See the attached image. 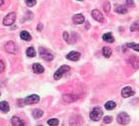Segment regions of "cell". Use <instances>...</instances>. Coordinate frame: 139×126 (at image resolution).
Masks as SVG:
<instances>
[{"instance_id":"15","label":"cell","mask_w":139,"mask_h":126,"mask_svg":"<svg viewBox=\"0 0 139 126\" xmlns=\"http://www.w3.org/2000/svg\"><path fill=\"white\" fill-rule=\"evenodd\" d=\"M32 68H33L34 72H36V74H42V72H44V68L41 66L40 64H34Z\"/></svg>"},{"instance_id":"2","label":"cell","mask_w":139,"mask_h":126,"mask_svg":"<svg viewBox=\"0 0 139 126\" xmlns=\"http://www.w3.org/2000/svg\"><path fill=\"white\" fill-rule=\"evenodd\" d=\"M130 121V116L126 112H121L117 115V122L121 125H126Z\"/></svg>"},{"instance_id":"14","label":"cell","mask_w":139,"mask_h":126,"mask_svg":"<svg viewBox=\"0 0 139 126\" xmlns=\"http://www.w3.org/2000/svg\"><path fill=\"white\" fill-rule=\"evenodd\" d=\"M10 109V106L7 101H1L0 102V110L3 112H8Z\"/></svg>"},{"instance_id":"32","label":"cell","mask_w":139,"mask_h":126,"mask_svg":"<svg viewBox=\"0 0 139 126\" xmlns=\"http://www.w3.org/2000/svg\"><path fill=\"white\" fill-rule=\"evenodd\" d=\"M64 39L67 41V42H69V33H68V32H65V33H64Z\"/></svg>"},{"instance_id":"7","label":"cell","mask_w":139,"mask_h":126,"mask_svg":"<svg viewBox=\"0 0 139 126\" xmlns=\"http://www.w3.org/2000/svg\"><path fill=\"white\" fill-rule=\"evenodd\" d=\"M134 90H132L130 86H125L123 90H121V95L124 97V98H127V97H130L132 95H134Z\"/></svg>"},{"instance_id":"13","label":"cell","mask_w":139,"mask_h":126,"mask_svg":"<svg viewBox=\"0 0 139 126\" xmlns=\"http://www.w3.org/2000/svg\"><path fill=\"white\" fill-rule=\"evenodd\" d=\"M11 123H12V125L14 126H20V125H25V123L20 119L18 117L14 116L12 117V119H11Z\"/></svg>"},{"instance_id":"5","label":"cell","mask_w":139,"mask_h":126,"mask_svg":"<svg viewBox=\"0 0 139 126\" xmlns=\"http://www.w3.org/2000/svg\"><path fill=\"white\" fill-rule=\"evenodd\" d=\"M15 20H16V14L13 13V12L9 13L8 15H6V17L3 20V25H5V26H10V25H12L15 22Z\"/></svg>"},{"instance_id":"6","label":"cell","mask_w":139,"mask_h":126,"mask_svg":"<svg viewBox=\"0 0 139 126\" xmlns=\"http://www.w3.org/2000/svg\"><path fill=\"white\" fill-rule=\"evenodd\" d=\"M5 50L10 53V54H16L17 53V46L15 45V43L12 42V41H9V42H7L6 44H5Z\"/></svg>"},{"instance_id":"10","label":"cell","mask_w":139,"mask_h":126,"mask_svg":"<svg viewBox=\"0 0 139 126\" xmlns=\"http://www.w3.org/2000/svg\"><path fill=\"white\" fill-rule=\"evenodd\" d=\"M91 15H92L94 20H96L97 22H103V15L99 12V10H96V9L92 10Z\"/></svg>"},{"instance_id":"8","label":"cell","mask_w":139,"mask_h":126,"mask_svg":"<svg viewBox=\"0 0 139 126\" xmlns=\"http://www.w3.org/2000/svg\"><path fill=\"white\" fill-rule=\"evenodd\" d=\"M39 96L37 94H32V95H29L27 96L26 98L24 99V102L26 104H35L39 101Z\"/></svg>"},{"instance_id":"28","label":"cell","mask_w":139,"mask_h":126,"mask_svg":"<svg viewBox=\"0 0 139 126\" xmlns=\"http://www.w3.org/2000/svg\"><path fill=\"white\" fill-rule=\"evenodd\" d=\"M104 10H105L106 12H109V10H110V3L107 2V1L104 3Z\"/></svg>"},{"instance_id":"4","label":"cell","mask_w":139,"mask_h":126,"mask_svg":"<svg viewBox=\"0 0 139 126\" xmlns=\"http://www.w3.org/2000/svg\"><path fill=\"white\" fill-rule=\"evenodd\" d=\"M70 71V67L69 66H66V65H64V66H62L61 68L59 69L57 72H55L54 75V78L55 80H60L61 77H63V75L65 74V72H67Z\"/></svg>"},{"instance_id":"20","label":"cell","mask_w":139,"mask_h":126,"mask_svg":"<svg viewBox=\"0 0 139 126\" xmlns=\"http://www.w3.org/2000/svg\"><path fill=\"white\" fill-rule=\"evenodd\" d=\"M102 54L103 56L105 57V58H109L112 54V51L110 48H108V47H103L102 49Z\"/></svg>"},{"instance_id":"33","label":"cell","mask_w":139,"mask_h":126,"mask_svg":"<svg viewBox=\"0 0 139 126\" xmlns=\"http://www.w3.org/2000/svg\"><path fill=\"white\" fill-rule=\"evenodd\" d=\"M42 29H43V25H42V24H39V25H38V30L41 31Z\"/></svg>"},{"instance_id":"23","label":"cell","mask_w":139,"mask_h":126,"mask_svg":"<svg viewBox=\"0 0 139 126\" xmlns=\"http://www.w3.org/2000/svg\"><path fill=\"white\" fill-rule=\"evenodd\" d=\"M104 106H105V108L108 109V110H111V109H113V108L116 106V103H115L114 101H107Z\"/></svg>"},{"instance_id":"12","label":"cell","mask_w":139,"mask_h":126,"mask_svg":"<svg viewBox=\"0 0 139 126\" xmlns=\"http://www.w3.org/2000/svg\"><path fill=\"white\" fill-rule=\"evenodd\" d=\"M129 63L131 64V66H132L134 69H136V70H138L139 69V58H137L136 56L130 57Z\"/></svg>"},{"instance_id":"11","label":"cell","mask_w":139,"mask_h":126,"mask_svg":"<svg viewBox=\"0 0 139 126\" xmlns=\"http://www.w3.org/2000/svg\"><path fill=\"white\" fill-rule=\"evenodd\" d=\"M73 21L75 24H83V23L85 22V17H84V15H81V14H76L74 17H73Z\"/></svg>"},{"instance_id":"29","label":"cell","mask_w":139,"mask_h":126,"mask_svg":"<svg viewBox=\"0 0 139 126\" xmlns=\"http://www.w3.org/2000/svg\"><path fill=\"white\" fill-rule=\"evenodd\" d=\"M111 120H112L111 116H105L103 118V122H104V123H110Z\"/></svg>"},{"instance_id":"22","label":"cell","mask_w":139,"mask_h":126,"mask_svg":"<svg viewBox=\"0 0 139 126\" xmlns=\"http://www.w3.org/2000/svg\"><path fill=\"white\" fill-rule=\"evenodd\" d=\"M43 110H41V109H35L34 111H33V116L35 117V118H40V117L43 116Z\"/></svg>"},{"instance_id":"16","label":"cell","mask_w":139,"mask_h":126,"mask_svg":"<svg viewBox=\"0 0 139 126\" xmlns=\"http://www.w3.org/2000/svg\"><path fill=\"white\" fill-rule=\"evenodd\" d=\"M63 97H64V100L67 101V102H74L75 100L78 99V97L74 94H65Z\"/></svg>"},{"instance_id":"30","label":"cell","mask_w":139,"mask_h":126,"mask_svg":"<svg viewBox=\"0 0 139 126\" xmlns=\"http://www.w3.org/2000/svg\"><path fill=\"white\" fill-rule=\"evenodd\" d=\"M4 68H5V66H4V63L0 60V72H2L3 71H4Z\"/></svg>"},{"instance_id":"26","label":"cell","mask_w":139,"mask_h":126,"mask_svg":"<svg viewBox=\"0 0 139 126\" xmlns=\"http://www.w3.org/2000/svg\"><path fill=\"white\" fill-rule=\"evenodd\" d=\"M48 124H49V125L57 126V125H59V120H58V119H56V118L49 119V120H48Z\"/></svg>"},{"instance_id":"3","label":"cell","mask_w":139,"mask_h":126,"mask_svg":"<svg viewBox=\"0 0 139 126\" xmlns=\"http://www.w3.org/2000/svg\"><path fill=\"white\" fill-rule=\"evenodd\" d=\"M39 53H40L41 57L44 59L45 61H47V62H50V61H52V60L54 59L52 53H50V51H48L47 49L40 48V50H39Z\"/></svg>"},{"instance_id":"31","label":"cell","mask_w":139,"mask_h":126,"mask_svg":"<svg viewBox=\"0 0 139 126\" xmlns=\"http://www.w3.org/2000/svg\"><path fill=\"white\" fill-rule=\"evenodd\" d=\"M126 4L128 5V6H134V2H133V0H126Z\"/></svg>"},{"instance_id":"35","label":"cell","mask_w":139,"mask_h":126,"mask_svg":"<svg viewBox=\"0 0 139 126\" xmlns=\"http://www.w3.org/2000/svg\"><path fill=\"white\" fill-rule=\"evenodd\" d=\"M79 1H81V0H79Z\"/></svg>"},{"instance_id":"17","label":"cell","mask_w":139,"mask_h":126,"mask_svg":"<svg viewBox=\"0 0 139 126\" xmlns=\"http://www.w3.org/2000/svg\"><path fill=\"white\" fill-rule=\"evenodd\" d=\"M20 38L24 41H30L32 39L31 35L29 34V32L27 31H22L20 33Z\"/></svg>"},{"instance_id":"18","label":"cell","mask_w":139,"mask_h":126,"mask_svg":"<svg viewBox=\"0 0 139 126\" xmlns=\"http://www.w3.org/2000/svg\"><path fill=\"white\" fill-rule=\"evenodd\" d=\"M102 39H103V41L108 42V43H112V42L114 41V38H113V36L111 35V33H105L102 36Z\"/></svg>"},{"instance_id":"27","label":"cell","mask_w":139,"mask_h":126,"mask_svg":"<svg viewBox=\"0 0 139 126\" xmlns=\"http://www.w3.org/2000/svg\"><path fill=\"white\" fill-rule=\"evenodd\" d=\"M26 4L29 6V7H32L36 4V0H26Z\"/></svg>"},{"instance_id":"1","label":"cell","mask_w":139,"mask_h":126,"mask_svg":"<svg viewBox=\"0 0 139 126\" xmlns=\"http://www.w3.org/2000/svg\"><path fill=\"white\" fill-rule=\"evenodd\" d=\"M102 110H101V108L99 107H94L92 110H91V112L90 113V117L91 120H94V121H99V119L101 118L102 116Z\"/></svg>"},{"instance_id":"19","label":"cell","mask_w":139,"mask_h":126,"mask_svg":"<svg viewBox=\"0 0 139 126\" xmlns=\"http://www.w3.org/2000/svg\"><path fill=\"white\" fill-rule=\"evenodd\" d=\"M26 54H27V56L29 58H34L36 56V51H35V49L33 47H29L27 49V51H26Z\"/></svg>"},{"instance_id":"34","label":"cell","mask_w":139,"mask_h":126,"mask_svg":"<svg viewBox=\"0 0 139 126\" xmlns=\"http://www.w3.org/2000/svg\"><path fill=\"white\" fill-rule=\"evenodd\" d=\"M4 3V1L3 0H0V6H1V4H3Z\"/></svg>"},{"instance_id":"25","label":"cell","mask_w":139,"mask_h":126,"mask_svg":"<svg viewBox=\"0 0 139 126\" xmlns=\"http://www.w3.org/2000/svg\"><path fill=\"white\" fill-rule=\"evenodd\" d=\"M130 30L132 32L134 31H139V21H136V22L133 23V25H131V28Z\"/></svg>"},{"instance_id":"24","label":"cell","mask_w":139,"mask_h":126,"mask_svg":"<svg viewBox=\"0 0 139 126\" xmlns=\"http://www.w3.org/2000/svg\"><path fill=\"white\" fill-rule=\"evenodd\" d=\"M127 47L133 49L136 52H139V44H135V43H127Z\"/></svg>"},{"instance_id":"21","label":"cell","mask_w":139,"mask_h":126,"mask_svg":"<svg viewBox=\"0 0 139 126\" xmlns=\"http://www.w3.org/2000/svg\"><path fill=\"white\" fill-rule=\"evenodd\" d=\"M115 11H116L117 13H119V14L127 13V9H126V7H124L123 5H119V6H117L116 8H115Z\"/></svg>"},{"instance_id":"9","label":"cell","mask_w":139,"mask_h":126,"mask_svg":"<svg viewBox=\"0 0 139 126\" xmlns=\"http://www.w3.org/2000/svg\"><path fill=\"white\" fill-rule=\"evenodd\" d=\"M81 58V54L78 53V52H71L67 55V59L70 60V61H73V62H76V61H79Z\"/></svg>"}]
</instances>
